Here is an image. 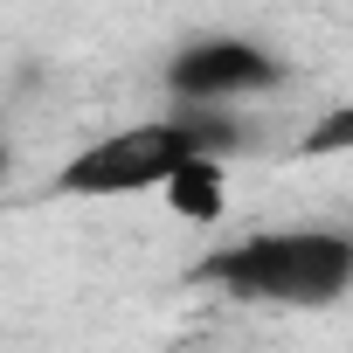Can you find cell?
I'll return each instance as SVG.
<instances>
[{
    "mask_svg": "<svg viewBox=\"0 0 353 353\" xmlns=\"http://www.w3.org/2000/svg\"><path fill=\"white\" fill-rule=\"evenodd\" d=\"M159 194H166V208L173 215H188V222H215L229 201H222V159H188V166H173L166 181H159Z\"/></svg>",
    "mask_w": 353,
    "mask_h": 353,
    "instance_id": "277c9868",
    "label": "cell"
},
{
    "mask_svg": "<svg viewBox=\"0 0 353 353\" xmlns=\"http://www.w3.org/2000/svg\"><path fill=\"white\" fill-rule=\"evenodd\" d=\"M166 97L173 104H256V97H277L291 83V63L256 42V35H236V28H208V35H188L181 49L166 56Z\"/></svg>",
    "mask_w": 353,
    "mask_h": 353,
    "instance_id": "3957f363",
    "label": "cell"
},
{
    "mask_svg": "<svg viewBox=\"0 0 353 353\" xmlns=\"http://www.w3.org/2000/svg\"><path fill=\"white\" fill-rule=\"evenodd\" d=\"M8 166H14V152H8V139H0V181H8Z\"/></svg>",
    "mask_w": 353,
    "mask_h": 353,
    "instance_id": "8992f818",
    "label": "cell"
},
{
    "mask_svg": "<svg viewBox=\"0 0 353 353\" xmlns=\"http://www.w3.org/2000/svg\"><path fill=\"white\" fill-rule=\"evenodd\" d=\"M236 145H250V125L222 104H173L166 118H139L118 125L104 139H90L83 152L63 159L56 194L70 201H125V194H159V181L188 159H229Z\"/></svg>",
    "mask_w": 353,
    "mask_h": 353,
    "instance_id": "6da1fadb",
    "label": "cell"
},
{
    "mask_svg": "<svg viewBox=\"0 0 353 353\" xmlns=\"http://www.w3.org/2000/svg\"><path fill=\"white\" fill-rule=\"evenodd\" d=\"M346 145H353V104H332V111L298 139V152H305V159H325V152H346Z\"/></svg>",
    "mask_w": 353,
    "mask_h": 353,
    "instance_id": "5b68a950",
    "label": "cell"
},
{
    "mask_svg": "<svg viewBox=\"0 0 353 353\" xmlns=\"http://www.w3.org/2000/svg\"><path fill=\"white\" fill-rule=\"evenodd\" d=\"M194 284H208L215 298H236V305L319 312V305H339L346 284H353V236L346 229H319V222L250 229L236 243H215L194 263Z\"/></svg>",
    "mask_w": 353,
    "mask_h": 353,
    "instance_id": "7a4b0ae2",
    "label": "cell"
}]
</instances>
